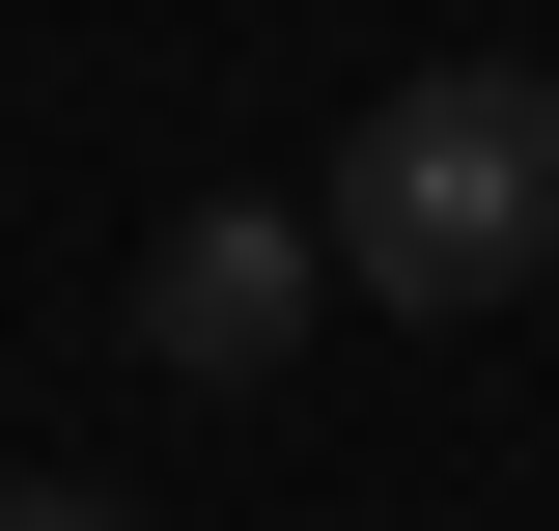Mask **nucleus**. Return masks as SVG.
I'll use <instances>...</instances> for the list:
<instances>
[{
    "mask_svg": "<svg viewBox=\"0 0 559 531\" xmlns=\"http://www.w3.org/2000/svg\"><path fill=\"white\" fill-rule=\"evenodd\" d=\"M308 224H336L364 308H448V335H476L503 280L559 252V84H532V57H419L392 113L336 140V197H308Z\"/></svg>",
    "mask_w": 559,
    "mask_h": 531,
    "instance_id": "f257e3e1",
    "label": "nucleus"
},
{
    "mask_svg": "<svg viewBox=\"0 0 559 531\" xmlns=\"http://www.w3.org/2000/svg\"><path fill=\"white\" fill-rule=\"evenodd\" d=\"M308 308H336V224H280V197H197L140 252V364H168V392H280Z\"/></svg>",
    "mask_w": 559,
    "mask_h": 531,
    "instance_id": "f03ea898",
    "label": "nucleus"
},
{
    "mask_svg": "<svg viewBox=\"0 0 559 531\" xmlns=\"http://www.w3.org/2000/svg\"><path fill=\"white\" fill-rule=\"evenodd\" d=\"M0 531H140V504H57V475H0Z\"/></svg>",
    "mask_w": 559,
    "mask_h": 531,
    "instance_id": "7ed1b4c3",
    "label": "nucleus"
}]
</instances>
